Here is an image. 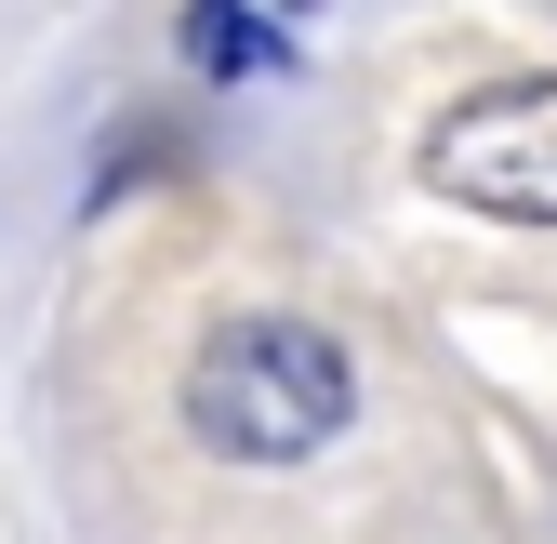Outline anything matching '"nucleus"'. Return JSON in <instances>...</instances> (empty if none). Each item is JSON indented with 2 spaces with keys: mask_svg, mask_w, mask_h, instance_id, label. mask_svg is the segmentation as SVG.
I'll use <instances>...</instances> for the list:
<instances>
[{
  "mask_svg": "<svg viewBox=\"0 0 557 544\" xmlns=\"http://www.w3.org/2000/svg\"><path fill=\"white\" fill-rule=\"evenodd\" d=\"M186 53L213 66V81H252V66H265V27L239 14V0H186Z\"/></svg>",
  "mask_w": 557,
  "mask_h": 544,
  "instance_id": "3",
  "label": "nucleus"
},
{
  "mask_svg": "<svg viewBox=\"0 0 557 544\" xmlns=\"http://www.w3.org/2000/svg\"><path fill=\"white\" fill-rule=\"evenodd\" d=\"M425 186L465 199V213H492V226H557V81L465 94L425 133Z\"/></svg>",
  "mask_w": 557,
  "mask_h": 544,
  "instance_id": "2",
  "label": "nucleus"
},
{
  "mask_svg": "<svg viewBox=\"0 0 557 544\" xmlns=\"http://www.w3.org/2000/svg\"><path fill=\"white\" fill-rule=\"evenodd\" d=\"M345 412H359V359L293 306H252L186 359V425L226 465H306Z\"/></svg>",
  "mask_w": 557,
  "mask_h": 544,
  "instance_id": "1",
  "label": "nucleus"
}]
</instances>
